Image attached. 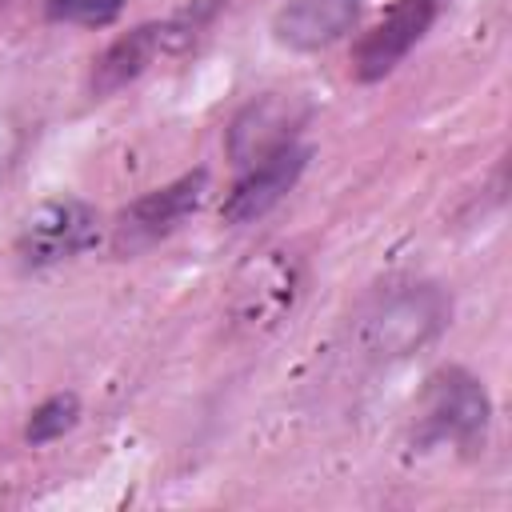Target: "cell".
I'll return each mask as SVG.
<instances>
[{
    "mask_svg": "<svg viewBox=\"0 0 512 512\" xmlns=\"http://www.w3.org/2000/svg\"><path fill=\"white\" fill-rule=\"evenodd\" d=\"M492 428V396L480 376L460 364L436 368L416 400L412 416V444L420 452L452 448L460 456H476Z\"/></svg>",
    "mask_w": 512,
    "mask_h": 512,
    "instance_id": "obj_2",
    "label": "cell"
},
{
    "mask_svg": "<svg viewBox=\"0 0 512 512\" xmlns=\"http://www.w3.org/2000/svg\"><path fill=\"white\" fill-rule=\"evenodd\" d=\"M204 192H208V172L192 168V172H184V176L136 196L128 208H120V216L112 224V252L136 256V252L156 248L188 216H196V208L204 204Z\"/></svg>",
    "mask_w": 512,
    "mask_h": 512,
    "instance_id": "obj_6",
    "label": "cell"
},
{
    "mask_svg": "<svg viewBox=\"0 0 512 512\" xmlns=\"http://www.w3.org/2000/svg\"><path fill=\"white\" fill-rule=\"evenodd\" d=\"M80 416H84V404H80L76 392H52V396H44V400L28 412V420H24V440H28L32 448L56 444V440H64V436L80 424Z\"/></svg>",
    "mask_w": 512,
    "mask_h": 512,
    "instance_id": "obj_11",
    "label": "cell"
},
{
    "mask_svg": "<svg viewBox=\"0 0 512 512\" xmlns=\"http://www.w3.org/2000/svg\"><path fill=\"white\" fill-rule=\"evenodd\" d=\"M304 284L308 272L296 252L260 248L232 272L224 292V316L240 336H268L296 312Z\"/></svg>",
    "mask_w": 512,
    "mask_h": 512,
    "instance_id": "obj_3",
    "label": "cell"
},
{
    "mask_svg": "<svg viewBox=\"0 0 512 512\" xmlns=\"http://www.w3.org/2000/svg\"><path fill=\"white\" fill-rule=\"evenodd\" d=\"M100 240V212L84 196H48L40 200L20 232H16V260L32 272L68 264L96 248Z\"/></svg>",
    "mask_w": 512,
    "mask_h": 512,
    "instance_id": "obj_5",
    "label": "cell"
},
{
    "mask_svg": "<svg viewBox=\"0 0 512 512\" xmlns=\"http://www.w3.org/2000/svg\"><path fill=\"white\" fill-rule=\"evenodd\" d=\"M308 156L312 152L304 144H292V148H284V152H276V156H268L252 168H240L236 184L228 188V196L220 204L224 224H252L260 216H268L300 184V176L308 168Z\"/></svg>",
    "mask_w": 512,
    "mask_h": 512,
    "instance_id": "obj_8",
    "label": "cell"
},
{
    "mask_svg": "<svg viewBox=\"0 0 512 512\" xmlns=\"http://www.w3.org/2000/svg\"><path fill=\"white\" fill-rule=\"evenodd\" d=\"M308 120H312V104L300 92H260L232 112L224 128V156L236 172L252 168L300 144V132L308 128Z\"/></svg>",
    "mask_w": 512,
    "mask_h": 512,
    "instance_id": "obj_4",
    "label": "cell"
},
{
    "mask_svg": "<svg viewBox=\"0 0 512 512\" xmlns=\"http://www.w3.org/2000/svg\"><path fill=\"white\" fill-rule=\"evenodd\" d=\"M364 0H288L272 16V40L288 52H324L360 24Z\"/></svg>",
    "mask_w": 512,
    "mask_h": 512,
    "instance_id": "obj_9",
    "label": "cell"
},
{
    "mask_svg": "<svg viewBox=\"0 0 512 512\" xmlns=\"http://www.w3.org/2000/svg\"><path fill=\"white\" fill-rule=\"evenodd\" d=\"M444 0H396L384 20L360 36L356 52H352V76L360 84H376L388 72H396L404 64V56L428 36L436 12Z\"/></svg>",
    "mask_w": 512,
    "mask_h": 512,
    "instance_id": "obj_7",
    "label": "cell"
},
{
    "mask_svg": "<svg viewBox=\"0 0 512 512\" xmlns=\"http://www.w3.org/2000/svg\"><path fill=\"white\" fill-rule=\"evenodd\" d=\"M168 32L164 20L160 24H136L128 32H120L96 60L88 72V92L92 96H116L120 88H128L132 80H140L160 56H168Z\"/></svg>",
    "mask_w": 512,
    "mask_h": 512,
    "instance_id": "obj_10",
    "label": "cell"
},
{
    "mask_svg": "<svg viewBox=\"0 0 512 512\" xmlns=\"http://www.w3.org/2000/svg\"><path fill=\"white\" fill-rule=\"evenodd\" d=\"M52 20H72V24H112L120 16V0H52L48 4Z\"/></svg>",
    "mask_w": 512,
    "mask_h": 512,
    "instance_id": "obj_12",
    "label": "cell"
},
{
    "mask_svg": "<svg viewBox=\"0 0 512 512\" xmlns=\"http://www.w3.org/2000/svg\"><path fill=\"white\" fill-rule=\"evenodd\" d=\"M452 308V292L440 280L384 284L352 316V348L368 364L412 360L448 332Z\"/></svg>",
    "mask_w": 512,
    "mask_h": 512,
    "instance_id": "obj_1",
    "label": "cell"
}]
</instances>
